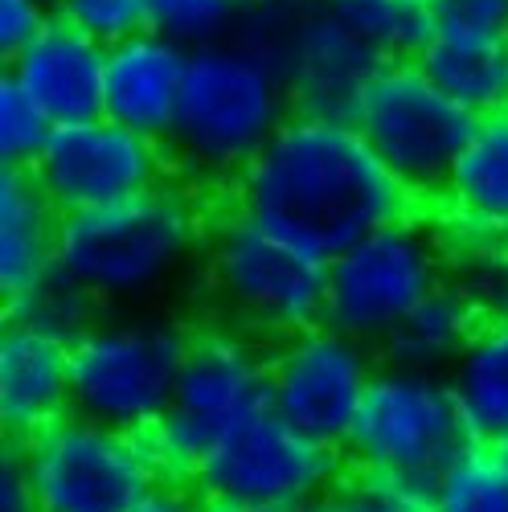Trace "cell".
<instances>
[{
	"instance_id": "7c38bea8",
	"label": "cell",
	"mask_w": 508,
	"mask_h": 512,
	"mask_svg": "<svg viewBox=\"0 0 508 512\" xmlns=\"http://www.w3.org/2000/svg\"><path fill=\"white\" fill-rule=\"evenodd\" d=\"M41 512H132L164 476L144 435L66 414L21 443Z\"/></svg>"
},
{
	"instance_id": "ffe728a7",
	"label": "cell",
	"mask_w": 508,
	"mask_h": 512,
	"mask_svg": "<svg viewBox=\"0 0 508 512\" xmlns=\"http://www.w3.org/2000/svg\"><path fill=\"white\" fill-rule=\"evenodd\" d=\"M455 402L476 443L508 439V312L484 316L447 369Z\"/></svg>"
},
{
	"instance_id": "ba28073f",
	"label": "cell",
	"mask_w": 508,
	"mask_h": 512,
	"mask_svg": "<svg viewBox=\"0 0 508 512\" xmlns=\"http://www.w3.org/2000/svg\"><path fill=\"white\" fill-rule=\"evenodd\" d=\"M209 287L230 324L283 340L324 320L328 259L230 213L209 238Z\"/></svg>"
},
{
	"instance_id": "7a4b0ae2",
	"label": "cell",
	"mask_w": 508,
	"mask_h": 512,
	"mask_svg": "<svg viewBox=\"0 0 508 512\" xmlns=\"http://www.w3.org/2000/svg\"><path fill=\"white\" fill-rule=\"evenodd\" d=\"M295 111L275 58L242 37L189 50L168 156L201 181H230L267 148Z\"/></svg>"
},
{
	"instance_id": "484cf974",
	"label": "cell",
	"mask_w": 508,
	"mask_h": 512,
	"mask_svg": "<svg viewBox=\"0 0 508 512\" xmlns=\"http://www.w3.org/2000/svg\"><path fill=\"white\" fill-rule=\"evenodd\" d=\"M54 127L58 123L50 119V111L41 107L9 70L0 74V164L33 168L37 156L46 152Z\"/></svg>"
},
{
	"instance_id": "f546056e",
	"label": "cell",
	"mask_w": 508,
	"mask_h": 512,
	"mask_svg": "<svg viewBox=\"0 0 508 512\" xmlns=\"http://www.w3.org/2000/svg\"><path fill=\"white\" fill-rule=\"evenodd\" d=\"M435 33H472V37H508V0H431Z\"/></svg>"
},
{
	"instance_id": "603a6c76",
	"label": "cell",
	"mask_w": 508,
	"mask_h": 512,
	"mask_svg": "<svg viewBox=\"0 0 508 512\" xmlns=\"http://www.w3.org/2000/svg\"><path fill=\"white\" fill-rule=\"evenodd\" d=\"M320 5L361 41H369L386 62L418 58L439 29L431 0H320Z\"/></svg>"
},
{
	"instance_id": "8fae6325",
	"label": "cell",
	"mask_w": 508,
	"mask_h": 512,
	"mask_svg": "<svg viewBox=\"0 0 508 512\" xmlns=\"http://www.w3.org/2000/svg\"><path fill=\"white\" fill-rule=\"evenodd\" d=\"M201 500L291 512L341 484V451L291 426L275 406L242 418L201 455L189 476Z\"/></svg>"
},
{
	"instance_id": "ac0fdd59",
	"label": "cell",
	"mask_w": 508,
	"mask_h": 512,
	"mask_svg": "<svg viewBox=\"0 0 508 512\" xmlns=\"http://www.w3.org/2000/svg\"><path fill=\"white\" fill-rule=\"evenodd\" d=\"M66 213L50 201L33 168L0 164V295L5 304L58 267Z\"/></svg>"
},
{
	"instance_id": "5bb4252c",
	"label": "cell",
	"mask_w": 508,
	"mask_h": 512,
	"mask_svg": "<svg viewBox=\"0 0 508 512\" xmlns=\"http://www.w3.org/2000/svg\"><path fill=\"white\" fill-rule=\"evenodd\" d=\"M33 177L62 213L103 209L160 189L168 181V144L107 115L58 123L33 164Z\"/></svg>"
},
{
	"instance_id": "4dcf8cb0",
	"label": "cell",
	"mask_w": 508,
	"mask_h": 512,
	"mask_svg": "<svg viewBox=\"0 0 508 512\" xmlns=\"http://www.w3.org/2000/svg\"><path fill=\"white\" fill-rule=\"evenodd\" d=\"M50 0H0V54L17 58L50 25Z\"/></svg>"
},
{
	"instance_id": "d4e9b609",
	"label": "cell",
	"mask_w": 508,
	"mask_h": 512,
	"mask_svg": "<svg viewBox=\"0 0 508 512\" xmlns=\"http://www.w3.org/2000/svg\"><path fill=\"white\" fill-rule=\"evenodd\" d=\"M431 492L439 512H508V467L496 447L472 443Z\"/></svg>"
},
{
	"instance_id": "30bf717a",
	"label": "cell",
	"mask_w": 508,
	"mask_h": 512,
	"mask_svg": "<svg viewBox=\"0 0 508 512\" xmlns=\"http://www.w3.org/2000/svg\"><path fill=\"white\" fill-rule=\"evenodd\" d=\"M279 62L295 111L353 119L373 74L386 66L369 41L345 29L320 0H271L246 5L238 33Z\"/></svg>"
},
{
	"instance_id": "2e32d148",
	"label": "cell",
	"mask_w": 508,
	"mask_h": 512,
	"mask_svg": "<svg viewBox=\"0 0 508 512\" xmlns=\"http://www.w3.org/2000/svg\"><path fill=\"white\" fill-rule=\"evenodd\" d=\"M189 50L156 29L132 33L107 46V87L103 115L132 127L140 136L168 140L181 107Z\"/></svg>"
},
{
	"instance_id": "5b68a950",
	"label": "cell",
	"mask_w": 508,
	"mask_h": 512,
	"mask_svg": "<svg viewBox=\"0 0 508 512\" xmlns=\"http://www.w3.org/2000/svg\"><path fill=\"white\" fill-rule=\"evenodd\" d=\"M476 439L463 422L447 373L410 369V365H377L345 459L353 472L394 476L410 484H427L468 451Z\"/></svg>"
},
{
	"instance_id": "d6a6232c",
	"label": "cell",
	"mask_w": 508,
	"mask_h": 512,
	"mask_svg": "<svg viewBox=\"0 0 508 512\" xmlns=\"http://www.w3.org/2000/svg\"><path fill=\"white\" fill-rule=\"evenodd\" d=\"M197 508H201V496H193L185 480H160L132 512H197Z\"/></svg>"
},
{
	"instance_id": "74e56055",
	"label": "cell",
	"mask_w": 508,
	"mask_h": 512,
	"mask_svg": "<svg viewBox=\"0 0 508 512\" xmlns=\"http://www.w3.org/2000/svg\"><path fill=\"white\" fill-rule=\"evenodd\" d=\"M50 5H62V0H50Z\"/></svg>"
},
{
	"instance_id": "4fadbf2b",
	"label": "cell",
	"mask_w": 508,
	"mask_h": 512,
	"mask_svg": "<svg viewBox=\"0 0 508 512\" xmlns=\"http://www.w3.org/2000/svg\"><path fill=\"white\" fill-rule=\"evenodd\" d=\"M267 357L271 406L304 435L320 439L332 451H345L369 381L377 373L373 345L320 320L283 336Z\"/></svg>"
},
{
	"instance_id": "44dd1931",
	"label": "cell",
	"mask_w": 508,
	"mask_h": 512,
	"mask_svg": "<svg viewBox=\"0 0 508 512\" xmlns=\"http://www.w3.org/2000/svg\"><path fill=\"white\" fill-rule=\"evenodd\" d=\"M414 62L431 74L443 95H451L476 119L508 111V37L435 33Z\"/></svg>"
},
{
	"instance_id": "d6986e66",
	"label": "cell",
	"mask_w": 508,
	"mask_h": 512,
	"mask_svg": "<svg viewBox=\"0 0 508 512\" xmlns=\"http://www.w3.org/2000/svg\"><path fill=\"white\" fill-rule=\"evenodd\" d=\"M439 201L455 226L508 238V111L476 119Z\"/></svg>"
},
{
	"instance_id": "4316f807",
	"label": "cell",
	"mask_w": 508,
	"mask_h": 512,
	"mask_svg": "<svg viewBox=\"0 0 508 512\" xmlns=\"http://www.w3.org/2000/svg\"><path fill=\"white\" fill-rule=\"evenodd\" d=\"M246 0H152V29L185 50H201L238 33Z\"/></svg>"
},
{
	"instance_id": "e0dca14e",
	"label": "cell",
	"mask_w": 508,
	"mask_h": 512,
	"mask_svg": "<svg viewBox=\"0 0 508 512\" xmlns=\"http://www.w3.org/2000/svg\"><path fill=\"white\" fill-rule=\"evenodd\" d=\"M70 414V345L9 320L0 332V426L25 443Z\"/></svg>"
},
{
	"instance_id": "9a60e30c",
	"label": "cell",
	"mask_w": 508,
	"mask_h": 512,
	"mask_svg": "<svg viewBox=\"0 0 508 512\" xmlns=\"http://www.w3.org/2000/svg\"><path fill=\"white\" fill-rule=\"evenodd\" d=\"M5 70L50 111L54 123H82L103 115L107 46L62 13L50 17L29 46L5 62Z\"/></svg>"
},
{
	"instance_id": "6da1fadb",
	"label": "cell",
	"mask_w": 508,
	"mask_h": 512,
	"mask_svg": "<svg viewBox=\"0 0 508 512\" xmlns=\"http://www.w3.org/2000/svg\"><path fill=\"white\" fill-rule=\"evenodd\" d=\"M414 197L377 160L353 119L291 111L234 177V213L320 259L410 213Z\"/></svg>"
},
{
	"instance_id": "f1b7e54d",
	"label": "cell",
	"mask_w": 508,
	"mask_h": 512,
	"mask_svg": "<svg viewBox=\"0 0 508 512\" xmlns=\"http://www.w3.org/2000/svg\"><path fill=\"white\" fill-rule=\"evenodd\" d=\"M349 484L361 496L365 512H439L435 508V492L427 484H410V480H394V476H373V472H353Z\"/></svg>"
},
{
	"instance_id": "7402d4cb",
	"label": "cell",
	"mask_w": 508,
	"mask_h": 512,
	"mask_svg": "<svg viewBox=\"0 0 508 512\" xmlns=\"http://www.w3.org/2000/svg\"><path fill=\"white\" fill-rule=\"evenodd\" d=\"M480 320H484L480 308L447 279L386 340H381L377 349H381V357H386L390 365L447 373L455 365V357L463 353V345L472 340Z\"/></svg>"
},
{
	"instance_id": "83f0119b",
	"label": "cell",
	"mask_w": 508,
	"mask_h": 512,
	"mask_svg": "<svg viewBox=\"0 0 508 512\" xmlns=\"http://www.w3.org/2000/svg\"><path fill=\"white\" fill-rule=\"evenodd\" d=\"M58 13L99 37L103 46L152 29V0H62Z\"/></svg>"
},
{
	"instance_id": "3957f363",
	"label": "cell",
	"mask_w": 508,
	"mask_h": 512,
	"mask_svg": "<svg viewBox=\"0 0 508 512\" xmlns=\"http://www.w3.org/2000/svg\"><path fill=\"white\" fill-rule=\"evenodd\" d=\"M201 246V213L185 189L160 185L62 218L58 267L99 304H140L168 287Z\"/></svg>"
},
{
	"instance_id": "8992f818",
	"label": "cell",
	"mask_w": 508,
	"mask_h": 512,
	"mask_svg": "<svg viewBox=\"0 0 508 512\" xmlns=\"http://www.w3.org/2000/svg\"><path fill=\"white\" fill-rule=\"evenodd\" d=\"M271 406V357L242 328L193 332L168 414L144 431L164 480H185L201 455L250 414Z\"/></svg>"
},
{
	"instance_id": "d590c367",
	"label": "cell",
	"mask_w": 508,
	"mask_h": 512,
	"mask_svg": "<svg viewBox=\"0 0 508 512\" xmlns=\"http://www.w3.org/2000/svg\"><path fill=\"white\" fill-rule=\"evenodd\" d=\"M496 451H500V459H504V467H508V439H500V443H496Z\"/></svg>"
},
{
	"instance_id": "52a82bcc",
	"label": "cell",
	"mask_w": 508,
	"mask_h": 512,
	"mask_svg": "<svg viewBox=\"0 0 508 512\" xmlns=\"http://www.w3.org/2000/svg\"><path fill=\"white\" fill-rule=\"evenodd\" d=\"M447 275V234L402 213L328 259L324 324L377 349L439 283H447Z\"/></svg>"
},
{
	"instance_id": "9c48e42d",
	"label": "cell",
	"mask_w": 508,
	"mask_h": 512,
	"mask_svg": "<svg viewBox=\"0 0 508 512\" xmlns=\"http://www.w3.org/2000/svg\"><path fill=\"white\" fill-rule=\"evenodd\" d=\"M353 127L414 201L443 197L447 177L472 140L476 115L443 95L414 58L386 62L365 87Z\"/></svg>"
},
{
	"instance_id": "e575fe53",
	"label": "cell",
	"mask_w": 508,
	"mask_h": 512,
	"mask_svg": "<svg viewBox=\"0 0 508 512\" xmlns=\"http://www.w3.org/2000/svg\"><path fill=\"white\" fill-rule=\"evenodd\" d=\"M197 512H259V508H246V504H230V500H201Z\"/></svg>"
},
{
	"instance_id": "cb8c5ba5",
	"label": "cell",
	"mask_w": 508,
	"mask_h": 512,
	"mask_svg": "<svg viewBox=\"0 0 508 512\" xmlns=\"http://www.w3.org/2000/svg\"><path fill=\"white\" fill-rule=\"evenodd\" d=\"M5 312H9V320H21L37 332H50V336L66 340V345H74V340L99 320V300L82 283H74L62 267H54L46 279H37L17 300H9Z\"/></svg>"
},
{
	"instance_id": "836d02e7",
	"label": "cell",
	"mask_w": 508,
	"mask_h": 512,
	"mask_svg": "<svg viewBox=\"0 0 508 512\" xmlns=\"http://www.w3.org/2000/svg\"><path fill=\"white\" fill-rule=\"evenodd\" d=\"M291 512H365V504H361V496L353 492V484L345 480V484H336V488H328V492L312 496L308 504L291 508Z\"/></svg>"
},
{
	"instance_id": "277c9868",
	"label": "cell",
	"mask_w": 508,
	"mask_h": 512,
	"mask_svg": "<svg viewBox=\"0 0 508 512\" xmlns=\"http://www.w3.org/2000/svg\"><path fill=\"white\" fill-rule=\"evenodd\" d=\"M193 332L160 316L95 320L70 345V410L144 435L168 414Z\"/></svg>"
},
{
	"instance_id": "8d00e7d4",
	"label": "cell",
	"mask_w": 508,
	"mask_h": 512,
	"mask_svg": "<svg viewBox=\"0 0 508 512\" xmlns=\"http://www.w3.org/2000/svg\"><path fill=\"white\" fill-rule=\"evenodd\" d=\"M246 5H271V0H246Z\"/></svg>"
},
{
	"instance_id": "1f68e13d",
	"label": "cell",
	"mask_w": 508,
	"mask_h": 512,
	"mask_svg": "<svg viewBox=\"0 0 508 512\" xmlns=\"http://www.w3.org/2000/svg\"><path fill=\"white\" fill-rule=\"evenodd\" d=\"M0 512H41V500L33 492V480H29V467H25L17 439H9L5 455H0Z\"/></svg>"
}]
</instances>
